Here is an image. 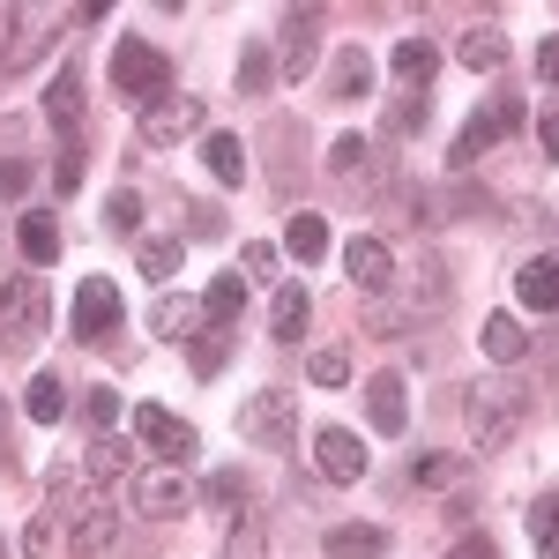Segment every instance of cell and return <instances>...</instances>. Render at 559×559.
Masks as SVG:
<instances>
[{"label": "cell", "mask_w": 559, "mask_h": 559, "mask_svg": "<svg viewBox=\"0 0 559 559\" xmlns=\"http://www.w3.org/2000/svg\"><path fill=\"white\" fill-rule=\"evenodd\" d=\"M83 463H90V477H97V485H112V477L128 471L134 455H128V440H120V432H97V440H90V455H83Z\"/></svg>", "instance_id": "cell-30"}, {"label": "cell", "mask_w": 559, "mask_h": 559, "mask_svg": "<svg viewBox=\"0 0 559 559\" xmlns=\"http://www.w3.org/2000/svg\"><path fill=\"white\" fill-rule=\"evenodd\" d=\"M231 522H239V530H231V552L224 559H269V530H261L254 515H231Z\"/></svg>", "instance_id": "cell-34"}, {"label": "cell", "mask_w": 559, "mask_h": 559, "mask_svg": "<svg viewBox=\"0 0 559 559\" xmlns=\"http://www.w3.org/2000/svg\"><path fill=\"white\" fill-rule=\"evenodd\" d=\"M173 269H179V247H173V239H142V276H150V284H165Z\"/></svg>", "instance_id": "cell-35"}, {"label": "cell", "mask_w": 559, "mask_h": 559, "mask_svg": "<svg viewBox=\"0 0 559 559\" xmlns=\"http://www.w3.org/2000/svg\"><path fill=\"white\" fill-rule=\"evenodd\" d=\"M112 537H120V508L90 492L83 508H75V522H68V552H83V559H90V552H105Z\"/></svg>", "instance_id": "cell-13"}, {"label": "cell", "mask_w": 559, "mask_h": 559, "mask_svg": "<svg viewBox=\"0 0 559 559\" xmlns=\"http://www.w3.org/2000/svg\"><path fill=\"white\" fill-rule=\"evenodd\" d=\"M537 150H545V165H559V97L537 112Z\"/></svg>", "instance_id": "cell-41"}, {"label": "cell", "mask_w": 559, "mask_h": 559, "mask_svg": "<svg viewBox=\"0 0 559 559\" xmlns=\"http://www.w3.org/2000/svg\"><path fill=\"white\" fill-rule=\"evenodd\" d=\"M344 269H350V284H358L366 299H388V292H395V254H388V239H366V231H358L344 247Z\"/></svg>", "instance_id": "cell-10"}, {"label": "cell", "mask_w": 559, "mask_h": 559, "mask_svg": "<svg viewBox=\"0 0 559 559\" xmlns=\"http://www.w3.org/2000/svg\"><path fill=\"white\" fill-rule=\"evenodd\" d=\"M522 350H530V329H522L515 313H485V358L492 366H515Z\"/></svg>", "instance_id": "cell-23"}, {"label": "cell", "mask_w": 559, "mask_h": 559, "mask_svg": "<svg viewBox=\"0 0 559 559\" xmlns=\"http://www.w3.org/2000/svg\"><path fill=\"white\" fill-rule=\"evenodd\" d=\"M0 559H8V545H0Z\"/></svg>", "instance_id": "cell-49"}, {"label": "cell", "mask_w": 559, "mask_h": 559, "mask_svg": "<svg viewBox=\"0 0 559 559\" xmlns=\"http://www.w3.org/2000/svg\"><path fill=\"white\" fill-rule=\"evenodd\" d=\"M83 411H90V426H105V432H112V418H120V395H112V388H90V395H83Z\"/></svg>", "instance_id": "cell-39"}, {"label": "cell", "mask_w": 559, "mask_h": 559, "mask_svg": "<svg viewBox=\"0 0 559 559\" xmlns=\"http://www.w3.org/2000/svg\"><path fill=\"white\" fill-rule=\"evenodd\" d=\"M366 418H373V432H388V440L411 426V403H403V373H373V381H366Z\"/></svg>", "instance_id": "cell-15"}, {"label": "cell", "mask_w": 559, "mask_h": 559, "mask_svg": "<svg viewBox=\"0 0 559 559\" xmlns=\"http://www.w3.org/2000/svg\"><path fill=\"white\" fill-rule=\"evenodd\" d=\"M45 321H52V292L38 284V269L0 276V350L8 358H31L45 344Z\"/></svg>", "instance_id": "cell-1"}, {"label": "cell", "mask_w": 559, "mask_h": 559, "mask_svg": "<svg viewBox=\"0 0 559 559\" xmlns=\"http://www.w3.org/2000/svg\"><path fill=\"white\" fill-rule=\"evenodd\" d=\"M381 552H388L381 522H336L329 530V559H381Z\"/></svg>", "instance_id": "cell-20"}, {"label": "cell", "mask_w": 559, "mask_h": 559, "mask_svg": "<svg viewBox=\"0 0 559 559\" xmlns=\"http://www.w3.org/2000/svg\"><path fill=\"white\" fill-rule=\"evenodd\" d=\"M112 90H120L128 105L150 112V105L173 97V60H165L150 38H120V45H112Z\"/></svg>", "instance_id": "cell-3"}, {"label": "cell", "mask_w": 559, "mask_h": 559, "mask_svg": "<svg viewBox=\"0 0 559 559\" xmlns=\"http://www.w3.org/2000/svg\"><path fill=\"white\" fill-rule=\"evenodd\" d=\"M463 418H471V440L492 455V448H508L522 432V418H530V388L522 381H477L471 395H463Z\"/></svg>", "instance_id": "cell-2"}, {"label": "cell", "mask_w": 559, "mask_h": 559, "mask_svg": "<svg viewBox=\"0 0 559 559\" xmlns=\"http://www.w3.org/2000/svg\"><path fill=\"white\" fill-rule=\"evenodd\" d=\"M23 187H31V165H23V157H0V194H8V202H15V194H23Z\"/></svg>", "instance_id": "cell-44"}, {"label": "cell", "mask_w": 559, "mask_h": 559, "mask_svg": "<svg viewBox=\"0 0 559 559\" xmlns=\"http://www.w3.org/2000/svg\"><path fill=\"white\" fill-rule=\"evenodd\" d=\"M45 120H52V128H83V68H75V60L52 68V83H45Z\"/></svg>", "instance_id": "cell-16"}, {"label": "cell", "mask_w": 559, "mask_h": 559, "mask_svg": "<svg viewBox=\"0 0 559 559\" xmlns=\"http://www.w3.org/2000/svg\"><path fill=\"white\" fill-rule=\"evenodd\" d=\"M15 239H23V261H31V269L60 261V216L52 210H23L15 216Z\"/></svg>", "instance_id": "cell-17"}, {"label": "cell", "mask_w": 559, "mask_h": 559, "mask_svg": "<svg viewBox=\"0 0 559 559\" xmlns=\"http://www.w3.org/2000/svg\"><path fill=\"white\" fill-rule=\"evenodd\" d=\"M329 90H336V105H358V97L373 90V60H366V45H344V52H336V75H329Z\"/></svg>", "instance_id": "cell-21"}, {"label": "cell", "mask_w": 559, "mask_h": 559, "mask_svg": "<svg viewBox=\"0 0 559 559\" xmlns=\"http://www.w3.org/2000/svg\"><path fill=\"white\" fill-rule=\"evenodd\" d=\"M284 254H292V261H321V254H329V216L299 210L292 224H284Z\"/></svg>", "instance_id": "cell-24"}, {"label": "cell", "mask_w": 559, "mask_h": 559, "mask_svg": "<svg viewBox=\"0 0 559 559\" xmlns=\"http://www.w3.org/2000/svg\"><path fill=\"white\" fill-rule=\"evenodd\" d=\"M448 559H500V552H492V537H463V545H455Z\"/></svg>", "instance_id": "cell-48"}, {"label": "cell", "mask_w": 559, "mask_h": 559, "mask_svg": "<svg viewBox=\"0 0 559 559\" xmlns=\"http://www.w3.org/2000/svg\"><path fill=\"white\" fill-rule=\"evenodd\" d=\"M515 128H522V105H515V97H500L492 112H477L471 128L455 134V150H448V165H477V157H485V150H492L500 134H515Z\"/></svg>", "instance_id": "cell-9"}, {"label": "cell", "mask_w": 559, "mask_h": 559, "mask_svg": "<svg viewBox=\"0 0 559 559\" xmlns=\"http://www.w3.org/2000/svg\"><path fill=\"white\" fill-rule=\"evenodd\" d=\"M134 440H142L150 455H165L173 471H187V463H194V448H202V440H194V426H187V418H173L165 403H134Z\"/></svg>", "instance_id": "cell-5"}, {"label": "cell", "mask_w": 559, "mask_h": 559, "mask_svg": "<svg viewBox=\"0 0 559 559\" xmlns=\"http://www.w3.org/2000/svg\"><path fill=\"white\" fill-rule=\"evenodd\" d=\"M292 432H299V403L284 395V388H261L239 403V440H254V448H292Z\"/></svg>", "instance_id": "cell-4"}, {"label": "cell", "mask_w": 559, "mask_h": 559, "mask_svg": "<svg viewBox=\"0 0 559 559\" xmlns=\"http://www.w3.org/2000/svg\"><path fill=\"white\" fill-rule=\"evenodd\" d=\"M210 128V105H202V97H165V105H150V112H142V142H150V150H173V142H187V134H202Z\"/></svg>", "instance_id": "cell-7"}, {"label": "cell", "mask_w": 559, "mask_h": 559, "mask_svg": "<svg viewBox=\"0 0 559 559\" xmlns=\"http://www.w3.org/2000/svg\"><path fill=\"white\" fill-rule=\"evenodd\" d=\"M52 187H60V194H75V187H83V157H75V150L52 165Z\"/></svg>", "instance_id": "cell-46"}, {"label": "cell", "mask_w": 559, "mask_h": 559, "mask_svg": "<svg viewBox=\"0 0 559 559\" xmlns=\"http://www.w3.org/2000/svg\"><path fill=\"white\" fill-rule=\"evenodd\" d=\"M515 299L522 313H559V254H530L515 269Z\"/></svg>", "instance_id": "cell-14"}, {"label": "cell", "mask_w": 559, "mask_h": 559, "mask_svg": "<svg viewBox=\"0 0 559 559\" xmlns=\"http://www.w3.org/2000/svg\"><path fill=\"white\" fill-rule=\"evenodd\" d=\"M276 83V60H269V45H247V60H239V90L261 97V90Z\"/></svg>", "instance_id": "cell-32"}, {"label": "cell", "mask_w": 559, "mask_h": 559, "mask_svg": "<svg viewBox=\"0 0 559 559\" xmlns=\"http://www.w3.org/2000/svg\"><path fill=\"white\" fill-rule=\"evenodd\" d=\"M224 350H231V329H202V336H194V373H202V381L224 373Z\"/></svg>", "instance_id": "cell-33"}, {"label": "cell", "mask_w": 559, "mask_h": 559, "mask_svg": "<svg viewBox=\"0 0 559 559\" xmlns=\"http://www.w3.org/2000/svg\"><path fill=\"white\" fill-rule=\"evenodd\" d=\"M329 173L344 179V187L373 179V142H366V134H336V150H329Z\"/></svg>", "instance_id": "cell-25"}, {"label": "cell", "mask_w": 559, "mask_h": 559, "mask_svg": "<svg viewBox=\"0 0 559 559\" xmlns=\"http://www.w3.org/2000/svg\"><path fill=\"white\" fill-rule=\"evenodd\" d=\"M105 224H112V231H134V224H142V194H134V187H120V194L105 202Z\"/></svg>", "instance_id": "cell-38"}, {"label": "cell", "mask_w": 559, "mask_h": 559, "mask_svg": "<svg viewBox=\"0 0 559 559\" xmlns=\"http://www.w3.org/2000/svg\"><path fill=\"white\" fill-rule=\"evenodd\" d=\"M388 68H395V83H403L411 97H418V90L432 83V68H440V45H432V38H403V45H395V60H388Z\"/></svg>", "instance_id": "cell-19"}, {"label": "cell", "mask_w": 559, "mask_h": 559, "mask_svg": "<svg viewBox=\"0 0 559 559\" xmlns=\"http://www.w3.org/2000/svg\"><path fill=\"white\" fill-rule=\"evenodd\" d=\"M120 313H128L120 284H112V276H83V284H75V344H105V336L120 329Z\"/></svg>", "instance_id": "cell-6"}, {"label": "cell", "mask_w": 559, "mask_h": 559, "mask_svg": "<svg viewBox=\"0 0 559 559\" xmlns=\"http://www.w3.org/2000/svg\"><path fill=\"white\" fill-rule=\"evenodd\" d=\"M552 559H559V545H552Z\"/></svg>", "instance_id": "cell-50"}, {"label": "cell", "mask_w": 559, "mask_h": 559, "mask_svg": "<svg viewBox=\"0 0 559 559\" xmlns=\"http://www.w3.org/2000/svg\"><path fill=\"white\" fill-rule=\"evenodd\" d=\"M537 75H545V83L559 90V38H545V45H537Z\"/></svg>", "instance_id": "cell-47"}, {"label": "cell", "mask_w": 559, "mask_h": 559, "mask_svg": "<svg viewBox=\"0 0 559 559\" xmlns=\"http://www.w3.org/2000/svg\"><path fill=\"white\" fill-rule=\"evenodd\" d=\"M411 477H418L426 492H455V485H463V463H455V455H418Z\"/></svg>", "instance_id": "cell-31"}, {"label": "cell", "mask_w": 559, "mask_h": 559, "mask_svg": "<svg viewBox=\"0 0 559 559\" xmlns=\"http://www.w3.org/2000/svg\"><path fill=\"white\" fill-rule=\"evenodd\" d=\"M23 411H31L38 426H60V411H68V388H60V373H38V381L23 388Z\"/></svg>", "instance_id": "cell-29"}, {"label": "cell", "mask_w": 559, "mask_h": 559, "mask_svg": "<svg viewBox=\"0 0 559 559\" xmlns=\"http://www.w3.org/2000/svg\"><path fill=\"white\" fill-rule=\"evenodd\" d=\"M187 231H194V239H216V231H224V216H216L210 202H194V210H187Z\"/></svg>", "instance_id": "cell-45"}, {"label": "cell", "mask_w": 559, "mask_h": 559, "mask_svg": "<svg viewBox=\"0 0 559 559\" xmlns=\"http://www.w3.org/2000/svg\"><path fill=\"white\" fill-rule=\"evenodd\" d=\"M239 276H254V284H269V276H276V247H247V254H239Z\"/></svg>", "instance_id": "cell-40"}, {"label": "cell", "mask_w": 559, "mask_h": 559, "mask_svg": "<svg viewBox=\"0 0 559 559\" xmlns=\"http://www.w3.org/2000/svg\"><path fill=\"white\" fill-rule=\"evenodd\" d=\"M239 306H247V276L231 269V276H216V284H210L202 313H210V329H231V321H239Z\"/></svg>", "instance_id": "cell-28"}, {"label": "cell", "mask_w": 559, "mask_h": 559, "mask_svg": "<svg viewBox=\"0 0 559 559\" xmlns=\"http://www.w3.org/2000/svg\"><path fill=\"white\" fill-rule=\"evenodd\" d=\"M455 60L485 75V68H500V60H508V38H500L492 23H477V31H463V45H455Z\"/></svg>", "instance_id": "cell-27"}, {"label": "cell", "mask_w": 559, "mask_h": 559, "mask_svg": "<svg viewBox=\"0 0 559 559\" xmlns=\"http://www.w3.org/2000/svg\"><path fill=\"white\" fill-rule=\"evenodd\" d=\"M202 165H210L216 187H239V179H247V150H239V134H202Z\"/></svg>", "instance_id": "cell-22"}, {"label": "cell", "mask_w": 559, "mask_h": 559, "mask_svg": "<svg viewBox=\"0 0 559 559\" xmlns=\"http://www.w3.org/2000/svg\"><path fill=\"white\" fill-rule=\"evenodd\" d=\"M187 500H194V485H187V471H142V477H134V508H142L150 522L187 515Z\"/></svg>", "instance_id": "cell-11"}, {"label": "cell", "mask_w": 559, "mask_h": 559, "mask_svg": "<svg viewBox=\"0 0 559 559\" xmlns=\"http://www.w3.org/2000/svg\"><path fill=\"white\" fill-rule=\"evenodd\" d=\"M313 381H321V388H344L350 381V350H336V344L313 350Z\"/></svg>", "instance_id": "cell-37"}, {"label": "cell", "mask_w": 559, "mask_h": 559, "mask_svg": "<svg viewBox=\"0 0 559 559\" xmlns=\"http://www.w3.org/2000/svg\"><path fill=\"white\" fill-rule=\"evenodd\" d=\"M306 321H313V292H306V284H276V299H269V329H276L284 344H299Z\"/></svg>", "instance_id": "cell-18"}, {"label": "cell", "mask_w": 559, "mask_h": 559, "mask_svg": "<svg viewBox=\"0 0 559 559\" xmlns=\"http://www.w3.org/2000/svg\"><path fill=\"white\" fill-rule=\"evenodd\" d=\"M150 329L194 344V336H202V306H194V299H157V306H150Z\"/></svg>", "instance_id": "cell-26"}, {"label": "cell", "mask_w": 559, "mask_h": 559, "mask_svg": "<svg viewBox=\"0 0 559 559\" xmlns=\"http://www.w3.org/2000/svg\"><path fill=\"white\" fill-rule=\"evenodd\" d=\"M313 52H321V15H313V8H292V15H284V60H276V75H284V83H306Z\"/></svg>", "instance_id": "cell-12"}, {"label": "cell", "mask_w": 559, "mask_h": 559, "mask_svg": "<svg viewBox=\"0 0 559 559\" xmlns=\"http://www.w3.org/2000/svg\"><path fill=\"white\" fill-rule=\"evenodd\" d=\"M23 552H31V559L52 552V508H45V515H31V530H23Z\"/></svg>", "instance_id": "cell-43"}, {"label": "cell", "mask_w": 559, "mask_h": 559, "mask_svg": "<svg viewBox=\"0 0 559 559\" xmlns=\"http://www.w3.org/2000/svg\"><path fill=\"white\" fill-rule=\"evenodd\" d=\"M530 537H537L545 552H552V545H559V492H545V500L530 508Z\"/></svg>", "instance_id": "cell-36"}, {"label": "cell", "mask_w": 559, "mask_h": 559, "mask_svg": "<svg viewBox=\"0 0 559 559\" xmlns=\"http://www.w3.org/2000/svg\"><path fill=\"white\" fill-rule=\"evenodd\" d=\"M239 492H247V485H239V471H216L202 500H210V508H239Z\"/></svg>", "instance_id": "cell-42"}, {"label": "cell", "mask_w": 559, "mask_h": 559, "mask_svg": "<svg viewBox=\"0 0 559 559\" xmlns=\"http://www.w3.org/2000/svg\"><path fill=\"white\" fill-rule=\"evenodd\" d=\"M313 471L329 477V485H358L366 477V440L344 426H321L313 432Z\"/></svg>", "instance_id": "cell-8"}]
</instances>
